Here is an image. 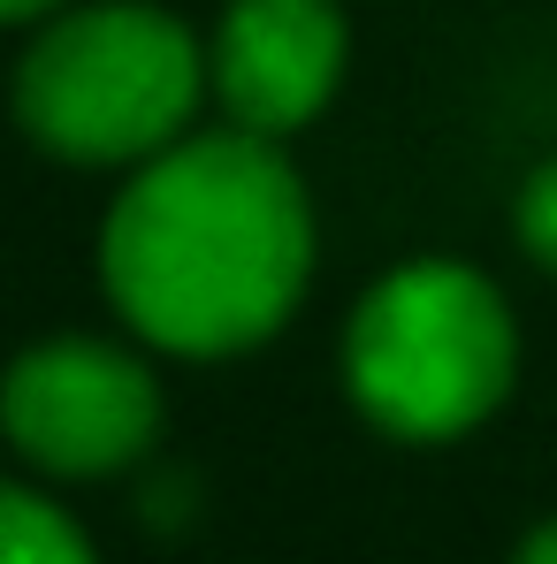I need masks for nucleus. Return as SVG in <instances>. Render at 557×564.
Listing matches in <instances>:
<instances>
[{
	"instance_id": "1a4fd4ad",
	"label": "nucleus",
	"mask_w": 557,
	"mask_h": 564,
	"mask_svg": "<svg viewBox=\"0 0 557 564\" xmlns=\"http://www.w3.org/2000/svg\"><path fill=\"white\" fill-rule=\"evenodd\" d=\"M54 8H69V0H0V23H46Z\"/></svg>"
},
{
	"instance_id": "39448f33",
	"label": "nucleus",
	"mask_w": 557,
	"mask_h": 564,
	"mask_svg": "<svg viewBox=\"0 0 557 564\" xmlns=\"http://www.w3.org/2000/svg\"><path fill=\"white\" fill-rule=\"evenodd\" d=\"M344 54L352 23L336 0H229L206 46V85L237 130L282 145L336 99Z\"/></svg>"
},
{
	"instance_id": "6e6552de",
	"label": "nucleus",
	"mask_w": 557,
	"mask_h": 564,
	"mask_svg": "<svg viewBox=\"0 0 557 564\" xmlns=\"http://www.w3.org/2000/svg\"><path fill=\"white\" fill-rule=\"evenodd\" d=\"M512 564H557V519H550V527H535V534L519 542V557H512Z\"/></svg>"
},
{
	"instance_id": "7ed1b4c3",
	"label": "nucleus",
	"mask_w": 557,
	"mask_h": 564,
	"mask_svg": "<svg viewBox=\"0 0 557 564\" xmlns=\"http://www.w3.org/2000/svg\"><path fill=\"white\" fill-rule=\"evenodd\" d=\"M519 375V328L504 290L459 260L389 268L344 328V389L397 443L473 435Z\"/></svg>"
},
{
	"instance_id": "20e7f679",
	"label": "nucleus",
	"mask_w": 557,
	"mask_h": 564,
	"mask_svg": "<svg viewBox=\"0 0 557 564\" xmlns=\"http://www.w3.org/2000/svg\"><path fill=\"white\" fill-rule=\"evenodd\" d=\"M0 427L39 473L99 480L146 458V443L161 435V381L122 344L54 336L0 375Z\"/></svg>"
},
{
	"instance_id": "f257e3e1",
	"label": "nucleus",
	"mask_w": 557,
	"mask_h": 564,
	"mask_svg": "<svg viewBox=\"0 0 557 564\" xmlns=\"http://www.w3.org/2000/svg\"><path fill=\"white\" fill-rule=\"evenodd\" d=\"M313 275V206L276 138L199 130L138 176L99 221L107 305L176 359L268 344Z\"/></svg>"
},
{
	"instance_id": "423d86ee",
	"label": "nucleus",
	"mask_w": 557,
	"mask_h": 564,
	"mask_svg": "<svg viewBox=\"0 0 557 564\" xmlns=\"http://www.w3.org/2000/svg\"><path fill=\"white\" fill-rule=\"evenodd\" d=\"M0 564H93V542L62 503L23 480H0Z\"/></svg>"
},
{
	"instance_id": "f03ea898",
	"label": "nucleus",
	"mask_w": 557,
	"mask_h": 564,
	"mask_svg": "<svg viewBox=\"0 0 557 564\" xmlns=\"http://www.w3.org/2000/svg\"><path fill=\"white\" fill-rule=\"evenodd\" d=\"M206 54L153 0H69L15 62V122L39 153L77 169L153 161L191 138Z\"/></svg>"
},
{
	"instance_id": "0eeeda50",
	"label": "nucleus",
	"mask_w": 557,
	"mask_h": 564,
	"mask_svg": "<svg viewBox=\"0 0 557 564\" xmlns=\"http://www.w3.org/2000/svg\"><path fill=\"white\" fill-rule=\"evenodd\" d=\"M512 221H519V245L557 275V161H543V169L519 184V214H512Z\"/></svg>"
}]
</instances>
